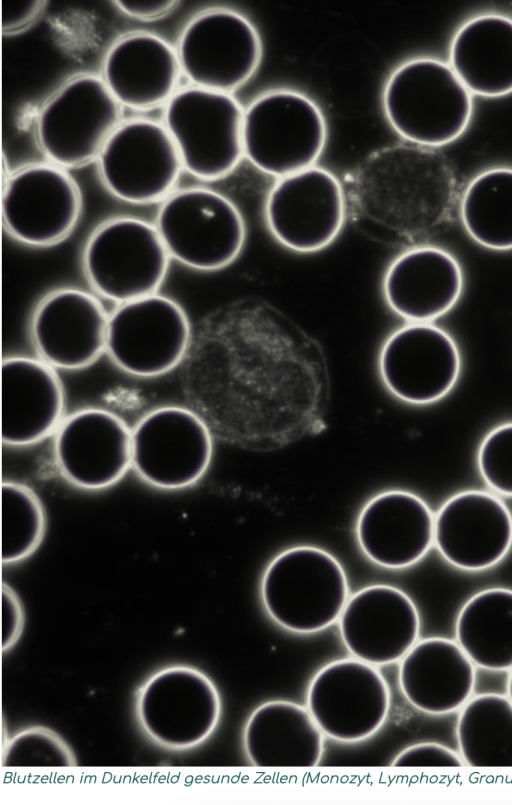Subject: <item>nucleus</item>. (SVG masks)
Segmentation results:
<instances>
[{
    "instance_id": "nucleus-5",
    "label": "nucleus",
    "mask_w": 512,
    "mask_h": 805,
    "mask_svg": "<svg viewBox=\"0 0 512 805\" xmlns=\"http://www.w3.org/2000/svg\"><path fill=\"white\" fill-rule=\"evenodd\" d=\"M222 712L219 691L201 670L176 664L159 669L138 688L134 713L153 744L186 751L206 741Z\"/></svg>"
},
{
    "instance_id": "nucleus-20",
    "label": "nucleus",
    "mask_w": 512,
    "mask_h": 805,
    "mask_svg": "<svg viewBox=\"0 0 512 805\" xmlns=\"http://www.w3.org/2000/svg\"><path fill=\"white\" fill-rule=\"evenodd\" d=\"M434 543L440 555L456 568L488 569L512 547V514L500 498L489 492L461 491L438 510Z\"/></svg>"
},
{
    "instance_id": "nucleus-10",
    "label": "nucleus",
    "mask_w": 512,
    "mask_h": 805,
    "mask_svg": "<svg viewBox=\"0 0 512 805\" xmlns=\"http://www.w3.org/2000/svg\"><path fill=\"white\" fill-rule=\"evenodd\" d=\"M190 337L184 309L155 293L121 303L109 314L105 354L129 375L156 377L181 362Z\"/></svg>"
},
{
    "instance_id": "nucleus-21",
    "label": "nucleus",
    "mask_w": 512,
    "mask_h": 805,
    "mask_svg": "<svg viewBox=\"0 0 512 805\" xmlns=\"http://www.w3.org/2000/svg\"><path fill=\"white\" fill-rule=\"evenodd\" d=\"M338 620L345 648L354 658L374 666L401 660L420 633L415 603L390 585H371L354 593Z\"/></svg>"
},
{
    "instance_id": "nucleus-39",
    "label": "nucleus",
    "mask_w": 512,
    "mask_h": 805,
    "mask_svg": "<svg viewBox=\"0 0 512 805\" xmlns=\"http://www.w3.org/2000/svg\"><path fill=\"white\" fill-rule=\"evenodd\" d=\"M507 693H508V698L512 702V668H511V672L509 674L508 681H507Z\"/></svg>"
},
{
    "instance_id": "nucleus-6",
    "label": "nucleus",
    "mask_w": 512,
    "mask_h": 805,
    "mask_svg": "<svg viewBox=\"0 0 512 805\" xmlns=\"http://www.w3.org/2000/svg\"><path fill=\"white\" fill-rule=\"evenodd\" d=\"M155 227L171 259L204 272L232 264L247 237L237 206L206 188H188L166 197Z\"/></svg>"
},
{
    "instance_id": "nucleus-12",
    "label": "nucleus",
    "mask_w": 512,
    "mask_h": 805,
    "mask_svg": "<svg viewBox=\"0 0 512 805\" xmlns=\"http://www.w3.org/2000/svg\"><path fill=\"white\" fill-rule=\"evenodd\" d=\"M177 55L181 71L194 86L229 93L255 74L262 43L257 29L244 15L214 8L185 26Z\"/></svg>"
},
{
    "instance_id": "nucleus-27",
    "label": "nucleus",
    "mask_w": 512,
    "mask_h": 805,
    "mask_svg": "<svg viewBox=\"0 0 512 805\" xmlns=\"http://www.w3.org/2000/svg\"><path fill=\"white\" fill-rule=\"evenodd\" d=\"M324 737L307 707L271 700L249 716L243 747L257 767H314L323 757Z\"/></svg>"
},
{
    "instance_id": "nucleus-34",
    "label": "nucleus",
    "mask_w": 512,
    "mask_h": 805,
    "mask_svg": "<svg viewBox=\"0 0 512 805\" xmlns=\"http://www.w3.org/2000/svg\"><path fill=\"white\" fill-rule=\"evenodd\" d=\"M478 468L491 489L512 497V422L495 427L483 439Z\"/></svg>"
},
{
    "instance_id": "nucleus-4",
    "label": "nucleus",
    "mask_w": 512,
    "mask_h": 805,
    "mask_svg": "<svg viewBox=\"0 0 512 805\" xmlns=\"http://www.w3.org/2000/svg\"><path fill=\"white\" fill-rule=\"evenodd\" d=\"M244 156L261 172L282 178L314 166L321 156L327 125L318 105L292 89H274L244 110Z\"/></svg>"
},
{
    "instance_id": "nucleus-25",
    "label": "nucleus",
    "mask_w": 512,
    "mask_h": 805,
    "mask_svg": "<svg viewBox=\"0 0 512 805\" xmlns=\"http://www.w3.org/2000/svg\"><path fill=\"white\" fill-rule=\"evenodd\" d=\"M398 680L403 696L415 709L444 715L471 698L475 664L457 642L429 637L417 641L401 659Z\"/></svg>"
},
{
    "instance_id": "nucleus-16",
    "label": "nucleus",
    "mask_w": 512,
    "mask_h": 805,
    "mask_svg": "<svg viewBox=\"0 0 512 805\" xmlns=\"http://www.w3.org/2000/svg\"><path fill=\"white\" fill-rule=\"evenodd\" d=\"M82 208L75 181L59 167L34 164L10 175L3 188L7 234L30 247H50L74 230Z\"/></svg>"
},
{
    "instance_id": "nucleus-2",
    "label": "nucleus",
    "mask_w": 512,
    "mask_h": 805,
    "mask_svg": "<svg viewBox=\"0 0 512 805\" xmlns=\"http://www.w3.org/2000/svg\"><path fill=\"white\" fill-rule=\"evenodd\" d=\"M385 117L411 144L435 148L458 139L473 115V95L448 63L409 59L388 77L382 95Z\"/></svg>"
},
{
    "instance_id": "nucleus-15",
    "label": "nucleus",
    "mask_w": 512,
    "mask_h": 805,
    "mask_svg": "<svg viewBox=\"0 0 512 805\" xmlns=\"http://www.w3.org/2000/svg\"><path fill=\"white\" fill-rule=\"evenodd\" d=\"M97 164L110 193L133 204L168 197L183 167L165 126L147 119L120 123L102 146Z\"/></svg>"
},
{
    "instance_id": "nucleus-35",
    "label": "nucleus",
    "mask_w": 512,
    "mask_h": 805,
    "mask_svg": "<svg viewBox=\"0 0 512 805\" xmlns=\"http://www.w3.org/2000/svg\"><path fill=\"white\" fill-rule=\"evenodd\" d=\"M464 761L452 749L436 743L421 742L403 749L392 761L395 767H461Z\"/></svg>"
},
{
    "instance_id": "nucleus-37",
    "label": "nucleus",
    "mask_w": 512,
    "mask_h": 805,
    "mask_svg": "<svg viewBox=\"0 0 512 805\" xmlns=\"http://www.w3.org/2000/svg\"><path fill=\"white\" fill-rule=\"evenodd\" d=\"M45 6L44 1H10L2 4L3 30L13 32L28 26Z\"/></svg>"
},
{
    "instance_id": "nucleus-28",
    "label": "nucleus",
    "mask_w": 512,
    "mask_h": 805,
    "mask_svg": "<svg viewBox=\"0 0 512 805\" xmlns=\"http://www.w3.org/2000/svg\"><path fill=\"white\" fill-rule=\"evenodd\" d=\"M448 64L472 95L512 93V18L486 13L464 22L451 40Z\"/></svg>"
},
{
    "instance_id": "nucleus-3",
    "label": "nucleus",
    "mask_w": 512,
    "mask_h": 805,
    "mask_svg": "<svg viewBox=\"0 0 512 805\" xmlns=\"http://www.w3.org/2000/svg\"><path fill=\"white\" fill-rule=\"evenodd\" d=\"M349 598L345 571L327 551L296 546L278 554L266 568L261 599L270 618L299 634L335 623Z\"/></svg>"
},
{
    "instance_id": "nucleus-38",
    "label": "nucleus",
    "mask_w": 512,
    "mask_h": 805,
    "mask_svg": "<svg viewBox=\"0 0 512 805\" xmlns=\"http://www.w3.org/2000/svg\"><path fill=\"white\" fill-rule=\"evenodd\" d=\"M114 3L119 10L130 17L141 20H151L164 16L170 12L178 2L168 0H121L115 1Z\"/></svg>"
},
{
    "instance_id": "nucleus-36",
    "label": "nucleus",
    "mask_w": 512,
    "mask_h": 805,
    "mask_svg": "<svg viewBox=\"0 0 512 805\" xmlns=\"http://www.w3.org/2000/svg\"><path fill=\"white\" fill-rule=\"evenodd\" d=\"M24 610L17 593L2 583V650H10L19 640L24 628Z\"/></svg>"
},
{
    "instance_id": "nucleus-33",
    "label": "nucleus",
    "mask_w": 512,
    "mask_h": 805,
    "mask_svg": "<svg viewBox=\"0 0 512 805\" xmlns=\"http://www.w3.org/2000/svg\"><path fill=\"white\" fill-rule=\"evenodd\" d=\"M70 745L54 730L33 725L8 738L3 745L2 766H75Z\"/></svg>"
},
{
    "instance_id": "nucleus-32",
    "label": "nucleus",
    "mask_w": 512,
    "mask_h": 805,
    "mask_svg": "<svg viewBox=\"0 0 512 805\" xmlns=\"http://www.w3.org/2000/svg\"><path fill=\"white\" fill-rule=\"evenodd\" d=\"M47 526L46 512L27 485L3 481L1 485V561L18 563L41 544Z\"/></svg>"
},
{
    "instance_id": "nucleus-19",
    "label": "nucleus",
    "mask_w": 512,
    "mask_h": 805,
    "mask_svg": "<svg viewBox=\"0 0 512 805\" xmlns=\"http://www.w3.org/2000/svg\"><path fill=\"white\" fill-rule=\"evenodd\" d=\"M109 315L89 292L62 287L35 307L30 335L38 358L55 369L79 370L105 353Z\"/></svg>"
},
{
    "instance_id": "nucleus-8",
    "label": "nucleus",
    "mask_w": 512,
    "mask_h": 805,
    "mask_svg": "<svg viewBox=\"0 0 512 805\" xmlns=\"http://www.w3.org/2000/svg\"><path fill=\"white\" fill-rule=\"evenodd\" d=\"M240 103L229 93L200 87L175 92L167 101L164 126L182 166L202 180L231 173L244 156Z\"/></svg>"
},
{
    "instance_id": "nucleus-26",
    "label": "nucleus",
    "mask_w": 512,
    "mask_h": 805,
    "mask_svg": "<svg viewBox=\"0 0 512 805\" xmlns=\"http://www.w3.org/2000/svg\"><path fill=\"white\" fill-rule=\"evenodd\" d=\"M102 80L120 105L145 110L168 101L181 71L177 52L162 38L136 32L107 51Z\"/></svg>"
},
{
    "instance_id": "nucleus-22",
    "label": "nucleus",
    "mask_w": 512,
    "mask_h": 805,
    "mask_svg": "<svg viewBox=\"0 0 512 805\" xmlns=\"http://www.w3.org/2000/svg\"><path fill=\"white\" fill-rule=\"evenodd\" d=\"M65 397L55 368L39 358L10 356L1 372V437L8 446L36 444L64 419Z\"/></svg>"
},
{
    "instance_id": "nucleus-31",
    "label": "nucleus",
    "mask_w": 512,
    "mask_h": 805,
    "mask_svg": "<svg viewBox=\"0 0 512 805\" xmlns=\"http://www.w3.org/2000/svg\"><path fill=\"white\" fill-rule=\"evenodd\" d=\"M468 235L492 250L512 249V168L494 167L476 175L460 199Z\"/></svg>"
},
{
    "instance_id": "nucleus-9",
    "label": "nucleus",
    "mask_w": 512,
    "mask_h": 805,
    "mask_svg": "<svg viewBox=\"0 0 512 805\" xmlns=\"http://www.w3.org/2000/svg\"><path fill=\"white\" fill-rule=\"evenodd\" d=\"M120 106L102 78L85 74L70 79L38 114L35 133L39 147L59 166L90 162L120 124Z\"/></svg>"
},
{
    "instance_id": "nucleus-7",
    "label": "nucleus",
    "mask_w": 512,
    "mask_h": 805,
    "mask_svg": "<svg viewBox=\"0 0 512 805\" xmlns=\"http://www.w3.org/2000/svg\"><path fill=\"white\" fill-rule=\"evenodd\" d=\"M170 260L155 225L126 216L107 220L90 234L82 268L95 293L121 304L157 293Z\"/></svg>"
},
{
    "instance_id": "nucleus-11",
    "label": "nucleus",
    "mask_w": 512,
    "mask_h": 805,
    "mask_svg": "<svg viewBox=\"0 0 512 805\" xmlns=\"http://www.w3.org/2000/svg\"><path fill=\"white\" fill-rule=\"evenodd\" d=\"M212 454L208 427L187 408L153 409L131 429L132 469L157 489L181 490L194 485L208 470Z\"/></svg>"
},
{
    "instance_id": "nucleus-29",
    "label": "nucleus",
    "mask_w": 512,
    "mask_h": 805,
    "mask_svg": "<svg viewBox=\"0 0 512 805\" xmlns=\"http://www.w3.org/2000/svg\"><path fill=\"white\" fill-rule=\"evenodd\" d=\"M456 641L478 667L512 668V589L492 587L470 597L455 624Z\"/></svg>"
},
{
    "instance_id": "nucleus-13",
    "label": "nucleus",
    "mask_w": 512,
    "mask_h": 805,
    "mask_svg": "<svg viewBox=\"0 0 512 805\" xmlns=\"http://www.w3.org/2000/svg\"><path fill=\"white\" fill-rule=\"evenodd\" d=\"M389 686L374 666L357 658L334 660L311 679L306 705L323 734L344 743L374 735L390 710Z\"/></svg>"
},
{
    "instance_id": "nucleus-24",
    "label": "nucleus",
    "mask_w": 512,
    "mask_h": 805,
    "mask_svg": "<svg viewBox=\"0 0 512 805\" xmlns=\"http://www.w3.org/2000/svg\"><path fill=\"white\" fill-rule=\"evenodd\" d=\"M434 519L419 496L404 490L384 491L361 510L357 541L375 564L406 568L420 561L434 543Z\"/></svg>"
},
{
    "instance_id": "nucleus-14",
    "label": "nucleus",
    "mask_w": 512,
    "mask_h": 805,
    "mask_svg": "<svg viewBox=\"0 0 512 805\" xmlns=\"http://www.w3.org/2000/svg\"><path fill=\"white\" fill-rule=\"evenodd\" d=\"M345 215L341 183L329 170L317 166L279 178L264 205L265 222L274 239L304 254L331 245L343 228Z\"/></svg>"
},
{
    "instance_id": "nucleus-30",
    "label": "nucleus",
    "mask_w": 512,
    "mask_h": 805,
    "mask_svg": "<svg viewBox=\"0 0 512 805\" xmlns=\"http://www.w3.org/2000/svg\"><path fill=\"white\" fill-rule=\"evenodd\" d=\"M460 755L471 767H512V702L483 693L462 707L456 724Z\"/></svg>"
},
{
    "instance_id": "nucleus-23",
    "label": "nucleus",
    "mask_w": 512,
    "mask_h": 805,
    "mask_svg": "<svg viewBox=\"0 0 512 805\" xmlns=\"http://www.w3.org/2000/svg\"><path fill=\"white\" fill-rule=\"evenodd\" d=\"M464 286L461 266L448 251L417 246L387 267L382 291L388 307L408 322L431 323L450 311Z\"/></svg>"
},
{
    "instance_id": "nucleus-1",
    "label": "nucleus",
    "mask_w": 512,
    "mask_h": 805,
    "mask_svg": "<svg viewBox=\"0 0 512 805\" xmlns=\"http://www.w3.org/2000/svg\"><path fill=\"white\" fill-rule=\"evenodd\" d=\"M455 190V176L433 148L394 145L369 155L357 169L352 192L372 221L405 229L441 213Z\"/></svg>"
},
{
    "instance_id": "nucleus-17",
    "label": "nucleus",
    "mask_w": 512,
    "mask_h": 805,
    "mask_svg": "<svg viewBox=\"0 0 512 805\" xmlns=\"http://www.w3.org/2000/svg\"><path fill=\"white\" fill-rule=\"evenodd\" d=\"M387 390L401 401L424 405L445 397L461 372L454 339L432 323L409 322L393 331L378 356Z\"/></svg>"
},
{
    "instance_id": "nucleus-18",
    "label": "nucleus",
    "mask_w": 512,
    "mask_h": 805,
    "mask_svg": "<svg viewBox=\"0 0 512 805\" xmlns=\"http://www.w3.org/2000/svg\"><path fill=\"white\" fill-rule=\"evenodd\" d=\"M53 435L56 468L77 488H109L132 468L131 429L111 411H75L64 417Z\"/></svg>"
}]
</instances>
